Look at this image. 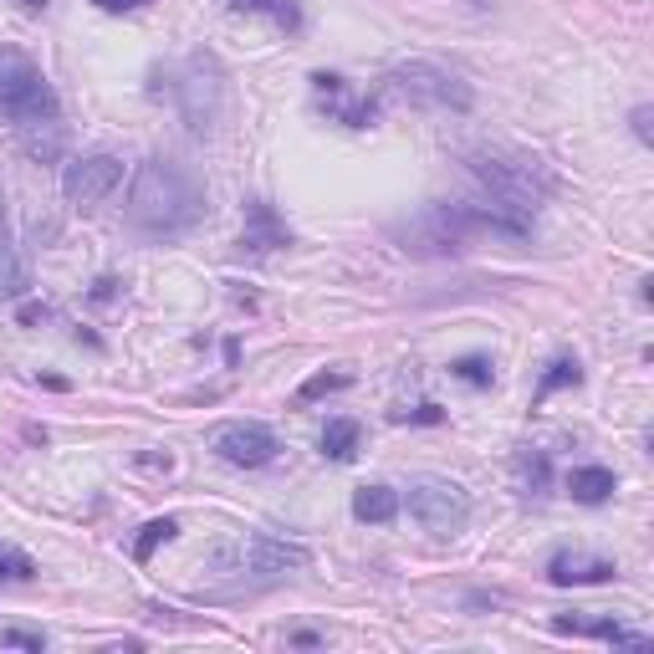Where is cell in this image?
Here are the masks:
<instances>
[{"label":"cell","mask_w":654,"mask_h":654,"mask_svg":"<svg viewBox=\"0 0 654 654\" xmlns=\"http://www.w3.org/2000/svg\"><path fill=\"white\" fill-rule=\"evenodd\" d=\"M205 215V190L174 159H143L128 184V221L149 236H180Z\"/></svg>","instance_id":"6da1fadb"},{"label":"cell","mask_w":654,"mask_h":654,"mask_svg":"<svg viewBox=\"0 0 654 654\" xmlns=\"http://www.w3.org/2000/svg\"><path fill=\"white\" fill-rule=\"evenodd\" d=\"M471 180L481 184L486 205H496L502 215H516V221H537V205L547 200V180L543 169L522 159V153H502V149H475L465 159Z\"/></svg>","instance_id":"7a4b0ae2"},{"label":"cell","mask_w":654,"mask_h":654,"mask_svg":"<svg viewBox=\"0 0 654 654\" xmlns=\"http://www.w3.org/2000/svg\"><path fill=\"white\" fill-rule=\"evenodd\" d=\"M0 112L11 118V128L62 118L56 87L46 83L42 67H36L26 52H15V46H0Z\"/></svg>","instance_id":"3957f363"},{"label":"cell","mask_w":654,"mask_h":654,"mask_svg":"<svg viewBox=\"0 0 654 654\" xmlns=\"http://www.w3.org/2000/svg\"><path fill=\"white\" fill-rule=\"evenodd\" d=\"M394 236L404 240V251H415V256H450L471 236H486V230H481L475 205H425L415 221L399 225Z\"/></svg>","instance_id":"277c9868"},{"label":"cell","mask_w":654,"mask_h":654,"mask_svg":"<svg viewBox=\"0 0 654 654\" xmlns=\"http://www.w3.org/2000/svg\"><path fill=\"white\" fill-rule=\"evenodd\" d=\"M389 87L399 98L419 103V108H435V112H465L471 108V87L460 83L455 72L435 67V62H404V67L389 72Z\"/></svg>","instance_id":"5b68a950"},{"label":"cell","mask_w":654,"mask_h":654,"mask_svg":"<svg viewBox=\"0 0 654 654\" xmlns=\"http://www.w3.org/2000/svg\"><path fill=\"white\" fill-rule=\"evenodd\" d=\"M409 516L435 537H455L471 522V496L446 475H419L409 486Z\"/></svg>","instance_id":"8992f818"},{"label":"cell","mask_w":654,"mask_h":654,"mask_svg":"<svg viewBox=\"0 0 654 654\" xmlns=\"http://www.w3.org/2000/svg\"><path fill=\"white\" fill-rule=\"evenodd\" d=\"M118 184H124V159H112V153H87V159L67 164L62 195H67V205L87 210V205H98V200H108Z\"/></svg>","instance_id":"52a82bcc"},{"label":"cell","mask_w":654,"mask_h":654,"mask_svg":"<svg viewBox=\"0 0 654 654\" xmlns=\"http://www.w3.org/2000/svg\"><path fill=\"white\" fill-rule=\"evenodd\" d=\"M215 108H221V72H215L210 56H195V62L184 67L180 112H184V124L195 128V133H210V128H215Z\"/></svg>","instance_id":"ba28073f"},{"label":"cell","mask_w":654,"mask_h":654,"mask_svg":"<svg viewBox=\"0 0 654 654\" xmlns=\"http://www.w3.org/2000/svg\"><path fill=\"white\" fill-rule=\"evenodd\" d=\"M230 562H236V572H251V578H281L292 568H307V547L277 543V537H246L230 553Z\"/></svg>","instance_id":"9c48e42d"},{"label":"cell","mask_w":654,"mask_h":654,"mask_svg":"<svg viewBox=\"0 0 654 654\" xmlns=\"http://www.w3.org/2000/svg\"><path fill=\"white\" fill-rule=\"evenodd\" d=\"M215 450H221V460H230V465L256 471V465H271L281 446L266 425H225V430H215Z\"/></svg>","instance_id":"30bf717a"},{"label":"cell","mask_w":654,"mask_h":654,"mask_svg":"<svg viewBox=\"0 0 654 654\" xmlns=\"http://www.w3.org/2000/svg\"><path fill=\"white\" fill-rule=\"evenodd\" d=\"M281 246H292L287 221H281L266 200H251V205H246V236H240V251L266 256V251H281Z\"/></svg>","instance_id":"8fae6325"},{"label":"cell","mask_w":654,"mask_h":654,"mask_svg":"<svg viewBox=\"0 0 654 654\" xmlns=\"http://www.w3.org/2000/svg\"><path fill=\"white\" fill-rule=\"evenodd\" d=\"M312 87H318L322 98H333L337 103V124H349V128H368L374 124V112L378 103L374 98H349V83L337 77V72H312Z\"/></svg>","instance_id":"7c38bea8"},{"label":"cell","mask_w":654,"mask_h":654,"mask_svg":"<svg viewBox=\"0 0 654 654\" xmlns=\"http://www.w3.org/2000/svg\"><path fill=\"white\" fill-rule=\"evenodd\" d=\"M547 578H553L557 588H568V583H609V578H613V562H603V557L557 553L553 562H547Z\"/></svg>","instance_id":"4fadbf2b"},{"label":"cell","mask_w":654,"mask_h":654,"mask_svg":"<svg viewBox=\"0 0 654 654\" xmlns=\"http://www.w3.org/2000/svg\"><path fill=\"white\" fill-rule=\"evenodd\" d=\"M15 133H21V149H26L36 164H56V159H62V143H67V128H62V118L26 124V128H15Z\"/></svg>","instance_id":"5bb4252c"},{"label":"cell","mask_w":654,"mask_h":654,"mask_svg":"<svg viewBox=\"0 0 654 654\" xmlns=\"http://www.w3.org/2000/svg\"><path fill=\"white\" fill-rule=\"evenodd\" d=\"M353 516L384 527V522L399 516V491H394V486H358V496H353Z\"/></svg>","instance_id":"9a60e30c"},{"label":"cell","mask_w":654,"mask_h":654,"mask_svg":"<svg viewBox=\"0 0 654 654\" xmlns=\"http://www.w3.org/2000/svg\"><path fill=\"white\" fill-rule=\"evenodd\" d=\"M557 629H562V634H593V640L624 644V650H644V644H650V634H634V629H624L619 619H593V624H578V619H557Z\"/></svg>","instance_id":"2e32d148"},{"label":"cell","mask_w":654,"mask_h":654,"mask_svg":"<svg viewBox=\"0 0 654 654\" xmlns=\"http://www.w3.org/2000/svg\"><path fill=\"white\" fill-rule=\"evenodd\" d=\"M613 471H603V465H578V471L568 475V491H572V502H583V506H599L613 496Z\"/></svg>","instance_id":"e0dca14e"},{"label":"cell","mask_w":654,"mask_h":654,"mask_svg":"<svg viewBox=\"0 0 654 654\" xmlns=\"http://www.w3.org/2000/svg\"><path fill=\"white\" fill-rule=\"evenodd\" d=\"M358 440H363L358 419H333V425L322 430V455L328 460H353L358 455Z\"/></svg>","instance_id":"ac0fdd59"},{"label":"cell","mask_w":654,"mask_h":654,"mask_svg":"<svg viewBox=\"0 0 654 654\" xmlns=\"http://www.w3.org/2000/svg\"><path fill=\"white\" fill-rule=\"evenodd\" d=\"M236 11H256V15H271L287 36H297L302 31V11H297V0H230Z\"/></svg>","instance_id":"d6986e66"},{"label":"cell","mask_w":654,"mask_h":654,"mask_svg":"<svg viewBox=\"0 0 654 654\" xmlns=\"http://www.w3.org/2000/svg\"><path fill=\"white\" fill-rule=\"evenodd\" d=\"M174 532H180V522H174V516H153L149 527H143V537L133 543V557H139V562H149V557H153V547H159V543H169Z\"/></svg>","instance_id":"ffe728a7"},{"label":"cell","mask_w":654,"mask_h":654,"mask_svg":"<svg viewBox=\"0 0 654 654\" xmlns=\"http://www.w3.org/2000/svg\"><path fill=\"white\" fill-rule=\"evenodd\" d=\"M578 378H583L578 358H553V363H547V374H543V389H537V399H547V394H557V389H568V384H578Z\"/></svg>","instance_id":"44dd1931"},{"label":"cell","mask_w":654,"mask_h":654,"mask_svg":"<svg viewBox=\"0 0 654 654\" xmlns=\"http://www.w3.org/2000/svg\"><path fill=\"white\" fill-rule=\"evenodd\" d=\"M26 292V271H21V256L11 246H0V302L6 297H21Z\"/></svg>","instance_id":"7402d4cb"},{"label":"cell","mask_w":654,"mask_h":654,"mask_svg":"<svg viewBox=\"0 0 654 654\" xmlns=\"http://www.w3.org/2000/svg\"><path fill=\"white\" fill-rule=\"evenodd\" d=\"M450 374H455L460 384H471V389H491V358H481V353L455 358V363H450Z\"/></svg>","instance_id":"603a6c76"},{"label":"cell","mask_w":654,"mask_h":654,"mask_svg":"<svg viewBox=\"0 0 654 654\" xmlns=\"http://www.w3.org/2000/svg\"><path fill=\"white\" fill-rule=\"evenodd\" d=\"M516 471H522V481H527L532 491H547V460L543 455H522L516 460Z\"/></svg>","instance_id":"cb8c5ba5"},{"label":"cell","mask_w":654,"mask_h":654,"mask_svg":"<svg viewBox=\"0 0 654 654\" xmlns=\"http://www.w3.org/2000/svg\"><path fill=\"white\" fill-rule=\"evenodd\" d=\"M343 384H349V374H318V378H307L302 384V399H318V394L343 389Z\"/></svg>","instance_id":"d4e9b609"},{"label":"cell","mask_w":654,"mask_h":654,"mask_svg":"<svg viewBox=\"0 0 654 654\" xmlns=\"http://www.w3.org/2000/svg\"><path fill=\"white\" fill-rule=\"evenodd\" d=\"M0 644H11V650H36V654L46 650L42 634H26V629H6V634H0Z\"/></svg>","instance_id":"484cf974"},{"label":"cell","mask_w":654,"mask_h":654,"mask_svg":"<svg viewBox=\"0 0 654 654\" xmlns=\"http://www.w3.org/2000/svg\"><path fill=\"white\" fill-rule=\"evenodd\" d=\"M0 578H31V557H21V553H0Z\"/></svg>","instance_id":"4316f807"},{"label":"cell","mask_w":654,"mask_h":654,"mask_svg":"<svg viewBox=\"0 0 654 654\" xmlns=\"http://www.w3.org/2000/svg\"><path fill=\"white\" fill-rule=\"evenodd\" d=\"M629 124H634V139H640V143L654 139V133H650V108H634V112H629Z\"/></svg>","instance_id":"83f0119b"},{"label":"cell","mask_w":654,"mask_h":654,"mask_svg":"<svg viewBox=\"0 0 654 654\" xmlns=\"http://www.w3.org/2000/svg\"><path fill=\"white\" fill-rule=\"evenodd\" d=\"M399 419H415V425H440V419H446V415H440L435 404H419L415 415H399Z\"/></svg>","instance_id":"f1b7e54d"},{"label":"cell","mask_w":654,"mask_h":654,"mask_svg":"<svg viewBox=\"0 0 654 654\" xmlns=\"http://www.w3.org/2000/svg\"><path fill=\"white\" fill-rule=\"evenodd\" d=\"M103 11H112V15H124V11H139V6H149V0H98Z\"/></svg>","instance_id":"f546056e"},{"label":"cell","mask_w":654,"mask_h":654,"mask_svg":"<svg viewBox=\"0 0 654 654\" xmlns=\"http://www.w3.org/2000/svg\"><path fill=\"white\" fill-rule=\"evenodd\" d=\"M292 644H297V650H318V644H322V634H312V629H297V634H292Z\"/></svg>","instance_id":"4dcf8cb0"},{"label":"cell","mask_w":654,"mask_h":654,"mask_svg":"<svg viewBox=\"0 0 654 654\" xmlns=\"http://www.w3.org/2000/svg\"><path fill=\"white\" fill-rule=\"evenodd\" d=\"M42 318H46V307H36V302L21 307V322H42Z\"/></svg>","instance_id":"1f68e13d"},{"label":"cell","mask_w":654,"mask_h":654,"mask_svg":"<svg viewBox=\"0 0 654 654\" xmlns=\"http://www.w3.org/2000/svg\"><path fill=\"white\" fill-rule=\"evenodd\" d=\"M0 246H6V195H0Z\"/></svg>","instance_id":"d6a6232c"},{"label":"cell","mask_w":654,"mask_h":654,"mask_svg":"<svg viewBox=\"0 0 654 654\" xmlns=\"http://www.w3.org/2000/svg\"><path fill=\"white\" fill-rule=\"evenodd\" d=\"M21 6H26V11H42V6H46V0H21Z\"/></svg>","instance_id":"836d02e7"}]
</instances>
